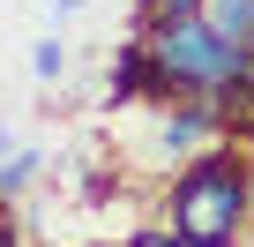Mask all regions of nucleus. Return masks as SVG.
Segmentation results:
<instances>
[{
	"label": "nucleus",
	"mask_w": 254,
	"mask_h": 247,
	"mask_svg": "<svg viewBox=\"0 0 254 247\" xmlns=\"http://www.w3.org/2000/svg\"><path fill=\"white\" fill-rule=\"evenodd\" d=\"M247 202H254V180L232 158H202L172 187V232L194 240V247H232L239 225H247Z\"/></svg>",
	"instance_id": "nucleus-1"
},
{
	"label": "nucleus",
	"mask_w": 254,
	"mask_h": 247,
	"mask_svg": "<svg viewBox=\"0 0 254 247\" xmlns=\"http://www.w3.org/2000/svg\"><path fill=\"white\" fill-rule=\"evenodd\" d=\"M202 23H209L224 45L254 53V0H202Z\"/></svg>",
	"instance_id": "nucleus-2"
},
{
	"label": "nucleus",
	"mask_w": 254,
	"mask_h": 247,
	"mask_svg": "<svg viewBox=\"0 0 254 247\" xmlns=\"http://www.w3.org/2000/svg\"><path fill=\"white\" fill-rule=\"evenodd\" d=\"M209 143V105H194V112H172L165 128H157V150L165 158H180V150H202Z\"/></svg>",
	"instance_id": "nucleus-3"
},
{
	"label": "nucleus",
	"mask_w": 254,
	"mask_h": 247,
	"mask_svg": "<svg viewBox=\"0 0 254 247\" xmlns=\"http://www.w3.org/2000/svg\"><path fill=\"white\" fill-rule=\"evenodd\" d=\"M30 75H38V82H60V75H67V45H60V38H38V45H30Z\"/></svg>",
	"instance_id": "nucleus-4"
},
{
	"label": "nucleus",
	"mask_w": 254,
	"mask_h": 247,
	"mask_svg": "<svg viewBox=\"0 0 254 247\" xmlns=\"http://www.w3.org/2000/svg\"><path fill=\"white\" fill-rule=\"evenodd\" d=\"M30 180H38V150H15V158H8V172H0L8 202H23V195H30Z\"/></svg>",
	"instance_id": "nucleus-5"
},
{
	"label": "nucleus",
	"mask_w": 254,
	"mask_h": 247,
	"mask_svg": "<svg viewBox=\"0 0 254 247\" xmlns=\"http://www.w3.org/2000/svg\"><path fill=\"white\" fill-rule=\"evenodd\" d=\"M127 247H187V240H180V232H135Z\"/></svg>",
	"instance_id": "nucleus-6"
},
{
	"label": "nucleus",
	"mask_w": 254,
	"mask_h": 247,
	"mask_svg": "<svg viewBox=\"0 0 254 247\" xmlns=\"http://www.w3.org/2000/svg\"><path fill=\"white\" fill-rule=\"evenodd\" d=\"M38 8H53V15H75V8H82V0H38Z\"/></svg>",
	"instance_id": "nucleus-7"
}]
</instances>
